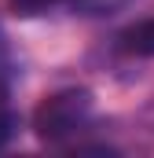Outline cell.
<instances>
[{"label": "cell", "mask_w": 154, "mask_h": 158, "mask_svg": "<svg viewBox=\"0 0 154 158\" xmlns=\"http://www.w3.org/2000/svg\"><path fill=\"white\" fill-rule=\"evenodd\" d=\"M77 11H84V15H110L117 7H125V4H132V0H70Z\"/></svg>", "instance_id": "cell-3"}, {"label": "cell", "mask_w": 154, "mask_h": 158, "mask_svg": "<svg viewBox=\"0 0 154 158\" xmlns=\"http://www.w3.org/2000/svg\"><path fill=\"white\" fill-rule=\"evenodd\" d=\"M92 114V92L84 88H63L55 96H48L33 114V129L40 140H63L77 132Z\"/></svg>", "instance_id": "cell-1"}, {"label": "cell", "mask_w": 154, "mask_h": 158, "mask_svg": "<svg viewBox=\"0 0 154 158\" xmlns=\"http://www.w3.org/2000/svg\"><path fill=\"white\" fill-rule=\"evenodd\" d=\"M7 4H11L15 15H26V19H30V15H44L48 7H55V4H63V0H7Z\"/></svg>", "instance_id": "cell-4"}, {"label": "cell", "mask_w": 154, "mask_h": 158, "mask_svg": "<svg viewBox=\"0 0 154 158\" xmlns=\"http://www.w3.org/2000/svg\"><path fill=\"white\" fill-rule=\"evenodd\" d=\"M15 136V114L11 110H0V147Z\"/></svg>", "instance_id": "cell-5"}, {"label": "cell", "mask_w": 154, "mask_h": 158, "mask_svg": "<svg viewBox=\"0 0 154 158\" xmlns=\"http://www.w3.org/2000/svg\"><path fill=\"white\" fill-rule=\"evenodd\" d=\"M121 48L132 52V55H154V19L132 26V30H125L121 33Z\"/></svg>", "instance_id": "cell-2"}]
</instances>
